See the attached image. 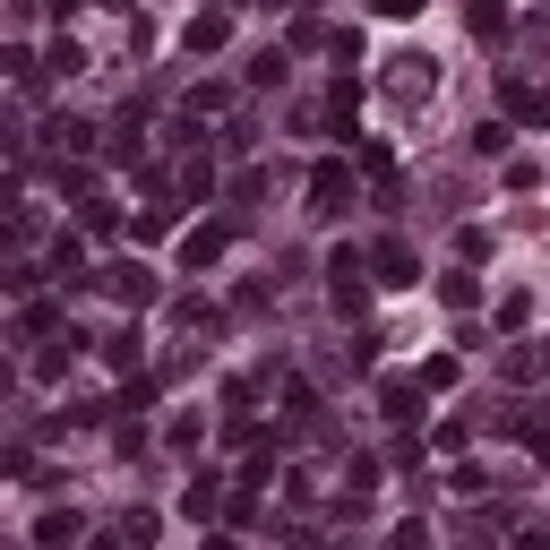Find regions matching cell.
<instances>
[{
	"mask_svg": "<svg viewBox=\"0 0 550 550\" xmlns=\"http://www.w3.org/2000/svg\"><path fill=\"white\" fill-rule=\"evenodd\" d=\"M387 95L422 104V95H430V52H396V61H387Z\"/></svg>",
	"mask_w": 550,
	"mask_h": 550,
	"instance_id": "6da1fadb",
	"label": "cell"
},
{
	"mask_svg": "<svg viewBox=\"0 0 550 550\" xmlns=\"http://www.w3.org/2000/svg\"><path fill=\"white\" fill-rule=\"evenodd\" d=\"M310 198H318V215H336V198H344V172L327 164V172H318V181H310Z\"/></svg>",
	"mask_w": 550,
	"mask_h": 550,
	"instance_id": "277c9868",
	"label": "cell"
},
{
	"mask_svg": "<svg viewBox=\"0 0 550 550\" xmlns=\"http://www.w3.org/2000/svg\"><path fill=\"white\" fill-rule=\"evenodd\" d=\"M112 293H121V301H138V310H147V301H155V275H147V267H112Z\"/></svg>",
	"mask_w": 550,
	"mask_h": 550,
	"instance_id": "7a4b0ae2",
	"label": "cell"
},
{
	"mask_svg": "<svg viewBox=\"0 0 550 550\" xmlns=\"http://www.w3.org/2000/svg\"><path fill=\"white\" fill-rule=\"evenodd\" d=\"M465 18H473V35H499V26H508V9H499V0H465Z\"/></svg>",
	"mask_w": 550,
	"mask_h": 550,
	"instance_id": "3957f363",
	"label": "cell"
}]
</instances>
